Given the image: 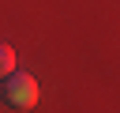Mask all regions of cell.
<instances>
[{
    "instance_id": "cell-2",
    "label": "cell",
    "mask_w": 120,
    "mask_h": 113,
    "mask_svg": "<svg viewBox=\"0 0 120 113\" xmlns=\"http://www.w3.org/2000/svg\"><path fill=\"white\" fill-rule=\"evenodd\" d=\"M8 72H15V49L8 41H0V75H8Z\"/></svg>"
},
{
    "instance_id": "cell-1",
    "label": "cell",
    "mask_w": 120,
    "mask_h": 113,
    "mask_svg": "<svg viewBox=\"0 0 120 113\" xmlns=\"http://www.w3.org/2000/svg\"><path fill=\"white\" fill-rule=\"evenodd\" d=\"M0 98H4L11 109H34L38 98H41V90H38V79H34V75H26V72H8Z\"/></svg>"
},
{
    "instance_id": "cell-3",
    "label": "cell",
    "mask_w": 120,
    "mask_h": 113,
    "mask_svg": "<svg viewBox=\"0 0 120 113\" xmlns=\"http://www.w3.org/2000/svg\"><path fill=\"white\" fill-rule=\"evenodd\" d=\"M0 102H4V98H0Z\"/></svg>"
}]
</instances>
